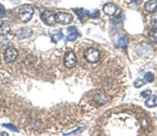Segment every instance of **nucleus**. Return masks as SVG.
Wrapping results in <instances>:
<instances>
[{
    "mask_svg": "<svg viewBox=\"0 0 157 136\" xmlns=\"http://www.w3.org/2000/svg\"><path fill=\"white\" fill-rule=\"evenodd\" d=\"M98 16H100V12H98V9H97L88 12V17H90V18L95 19V18H98Z\"/></svg>",
    "mask_w": 157,
    "mask_h": 136,
    "instance_id": "nucleus-17",
    "label": "nucleus"
},
{
    "mask_svg": "<svg viewBox=\"0 0 157 136\" xmlns=\"http://www.w3.org/2000/svg\"><path fill=\"white\" fill-rule=\"evenodd\" d=\"M145 105L149 108H153L157 106V95H152L151 97H148L145 103Z\"/></svg>",
    "mask_w": 157,
    "mask_h": 136,
    "instance_id": "nucleus-12",
    "label": "nucleus"
},
{
    "mask_svg": "<svg viewBox=\"0 0 157 136\" xmlns=\"http://www.w3.org/2000/svg\"><path fill=\"white\" fill-rule=\"evenodd\" d=\"M151 24L153 25L154 27H156V28H157V16H154L153 18L151 19Z\"/></svg>",
    "mask_w": 157,
    "mask_h": 136,
    "instance_id": "nucleus-24",
    "label": "nucleus"
},
{
    "mask_svg": "<svg viewBox=\"0 0 157 136\" xmlns=\"http://www.w3.org/2000/svg\"><path fill=\"white\" fill-rule=\"evenodd\" d=\"M83 131H84V128H78L75 131H72V132H69V133H64V135L66 136H69V135H78L80 134V133H82Z\"/></svg>",
    "mask_w": 157,
    "mask_h": 136,
    "instance_id": "nucleus-20",
    "label": "nucleus"
},
{
    "mask_svg": "<svg viewBox=\"0 0 157 136\" xmlns=\"http://www.w3.org/2000/svg\"><path fill=\"white\" fill-rule=\"evenodd\" d=\"M151 94H152V91H151V90H149V89L145 90V91H143V92L140 93L141 96H143V97H147V99H148V97L150 96Z\"/></svg>",
    "mask_w": 157,
    "mask_h": 136,
    "instance_id": "nucleus-22",
    "label": "nucleus"
},
{
    "mask_svg": "<svg viewBox=\"0 0 157 136\" xmlns=\"http://www.w3.org/2000/svg\"><path fill=\"white\" fill-rule=\"evenodd\" d=\"M63 34L62 32H56V34H54L52 36V40L54 42H58V41H60L61 39H63Z\"/></svg>",
    "mask_w": 157,
    "mask_h": 136,
    "instance_id": "nucleus-18",
    "label": "nucleus"
},
{
    "mask_svg": "<svg viewBox=\"0 0 157 136\" xmlns=\"http://www.w3.org/2000/svg\"><path fill=\"white\" fill-rule=\"evenodd\" d=\"M80 36V34H78V32H71V34L70 35H68V37L66 38V41H75V39H77V38Z\"/></svg>",
    "mask_w": 157,
    "mask_h": 136,
    "instance_id": "nucleus-19",
    "label": "nucleus"
},
{
    "mask_svg": "<svg viewBox=\"0 0 157 136\" xmlns=\"http://www.w3.org/2000/svg\"><path fill=\"white\" fill-rule=\"evenodd\" d=\"M3 127H6V128H7V129L14 131V132H18V129H17V128L15 127V126H12V125H10V124H4Z\"/></svg>",
    "mask_w": 157,
    "mask_h": 136,
    "instance_id": "nucleus-23",
    "label": "nucleus"
},
{
    "mask_svg": "<svg viewBox=\"0 0 157 136\" xmlns=\"http://www.w3.org/2000/svg\"><path fill=\"white\" fill-rule=\"evenodd\" d=\"M84 58L87 62L94 64V63H98V60H100V52H98V49L89 47L84 51Z\"/></svg>",
    "mask_w": 157,
    "mask_h": 136,
    "instance_id": "nucleus-2",
    "label": "nucleus"
},
{
    "mask_svg": "<svg viewBox=\"0 0 157 136\" xmlns=\"http://www.w3.org/2000/svg\"><path fill=\"white\" fill-rule=\"evenodd\" d=\"M11 32V25L6 21L0 22V36H7Z\"/></svg>",
    "mask_w": 157,
    "mask_h": 136,
    "instance_id": "nucleus-10",
    "label": "nucleus"
},
{
    "mask_svg": "<svg viewBox=\"0 0 157 136\" xmlns=\"http://www.w3.org/2000/svg\"><path fill=\"white\" fill-rule=\"evenodd\" d=\"M149 40L152 42L153 44H157V28H152L150 32H149Z\"/></svg>",
    "mask_w": 157,
    "mask_h": 136,
    "instance_id": "nucleus-14",
    "label": "nucleus"
},
{
    "mask_svg": "<svg viewBox=\"0 0 157 136\" xmlns=\"http://www.w3.org/2000/svg\"><path fill=\"white\" fill-rule=\"evenodd\" d=\"M33 32L30 28H27V27H24V28H20L18 32H17V36H18L20 39L22 38H27L29 36H32Z\"/></svg>",
    "mask_w": 157,
    "mask_h": 136,
    "instance_id": "nucleus-11",
    "label": "nucleus"
},
{
    "mask_svg": "<svg viewBox=\"0 0 157 136\" xmlns=\"http://www.w3.org/2000/svg\"><path fill=\"white\" fill-rule=\"evenodd\" d=\"M132 1L134 2V3H140V2H141V0H132Z\"/></svg>",
    "mask_w": 157,
    "mask_h": 136,
    "instance_id": "nucleus-25",
    "label": "nucleus"
},
{
    "mask_svg": "<svg viewBox=\"0 0 157 136\" xmlns=\"http://www.w3.org/2000/svg\"><path fill=\"white\" fill-rule=\"evenodd\" d=\"M94 102H95V104L98 105V106L105 105V104H107V103L109 102V96L106 94V93L101 92L94 97Z\"/></svg>",
    "mask_w": 157,
    "mask_h": 136,
    "instance_id": "nucleus-8",
    "label": "nucleus"
},
{
    "mask_svg": "<svg viewBox=\"0 0 157 136\" xmlns=\"http://www.w3.org/2000/svg\"><path fill=\"white\" fill-rule=\"evenodd\" d=\"M41 19L42 21L44 22L45 24L47 25H55L57 22H56V13L52 11H45L41 14Z\"/></svg>",
    "mask_w": 157,
    "mask_h": 136,
    "instance_id": "nucleus-4",
    "label": "nucleus"
},
{
    "mask_svg": "<svg viewBox=\"0 0 157 136\" xmlns=\"http://www.w3.org/2000/svg\"><path fill=\"white\" fill-rule=\"evenodd\" d=\"M145 9L148 13H156L157 12V0H149L145 4Z\"/></svg>",
    "mask_w": 157,
    "mask_h": 136,
    "instance_id": "nucleus-9",
    "label": "nucleus"
},
{
    "mask_svg": "<svg viewBox=\"0 0 157 136\" xmlns=\"http://www.w3.org/2000/svg\"><path fill=\"white\" fill-rule=\"evenodd\" d=\"M145 80H146V82H149V83L153 82L154 81L153 74H152V72H147V74H145Z\"/></svg>",
    "mask_w": 157,
    "mask_h": 136,
    "instance_id": "nucleus-21",
    "label": "nucleus"
},
{
    "mask_svg": "<svg viewBox=\"0 0 157 136\" xmlns=\"http://www.w3.org/2000/svg\"><path fill=\"white\" fill-rule=\"evenodd\" d=\"M75 12L78 16V19H80L81 21H84L85 17L88 16V12L84 9H82V7H81V9H75Z\"/></svg>",
    "mask_w": 157,
    "mask_h": 136,
    "instance_id": "nucleus-13",
    "label": "nucleus"
},
{
    "mask_svg": "<svg viewBox=\"0 0 157 136\" xmlns=\"http://www.w3.org/2000/svg\"><path fill=\"white\" fill-rule=\"evenodd\" d=\"M126 43H127V39H126V37L123 36V37H121L120 39L117 40V42H116V46L124 48V47L126 46Z\"/></svg>",
    "mask_w": 157,
    "mask_h": 136,
    "instance_id": "nucleus-15",
    "label": "nucleus"
},
{
    "mask_svg": "<svg viewBox=\"0 0 157 136\" xmlns=\"http://www.w3.org/2000/svg\"><path fill=\"white\" fill-rule=\"evenodd\" d=\"M78 63V59H77V56L73 51H68L66 55H65V58H64V65L65 67L70 69V68H73L77 65Z\"/></svg>",
    "mask_w": 157,
    "mask_h": 136,
    "instance_id": "nucleus-5",
    "label": "nucleus"
},
{
    "mask_svg": "<svg viewBox=\"0 0 157 136\" xmlns=\"http://www.w3.org/2000/svg\"><path fill=\"white\" fill-rule=\"evenodd\" d=\"M146 84V80L145 79H137L134 81V87L136 88H140Z\"/></svg>",
    "mask_w": 157,
    "mask_h": 136,
    "instance_id": "nucleus-16",
    "label": "nucleus"
},
{
    "mask_svg": "<svg viewBox=\"0 0 157 136\" xmlns=\"http://www.w3.org/2000/svg\"><path fill=\"white\" fill-rule=\"evenodd\" d=\"M17 57H18V50L15 48V47H9V48H6V52H4V60L7 63L15 62Z\"/></svg>",
    "mask_w": 157,
    "mask_h": 136,
    "instance_id": "nucleus-6",
    "label": "nucleus"
},
{
    "mask_svg": "<svg viewBox=\"0 0 157 136\" xmlns=\"http://www.w3.org/2000/svg\"><path fill=\"white\" fill-rule=\"evenodd\" d=\"M34 15V7L29 4L22 6L19 9V18L23 22H29Z\"/></svg>",
    "mask_w": 157,
    "mask_h": 136,
    "instance_id": "nucleus-1",
    "label": "nucleus"
},
{
    "mask_svg": "<svg viewBox=\"0 0 157 136\" xmlns=\"http://www.w3.org/2000/svg\"><path fill=\"white\" fill-rule=\"evenodd\" d=\"M103 9L106 15H108V16H113V15H115L116 11H117V7H116L115 4L109 2V3H106L105 6H104Z\"/></svg>",
    "mask_w": 157,
    "mask_h": 136,
    "instance_id": "nucleus-7",
    "label": "nucleus"
},
{
    "mask_svg": "<svg viewBox=\"0 0 157 136\" xmlns=\"http://www.w3.org/2000/svg\"><path fill=\"white\" fill-rule=\"evenodd\" d=\"M73 20V17L68 13L60 12L56 14V22L59 24H69L71 23Z\"/></svg>",
    "mask_w": 157,
    "mask_h": 136,
    "instance_id": "nucleus-3",
    "label": "nucleus"
}]
</instances>
